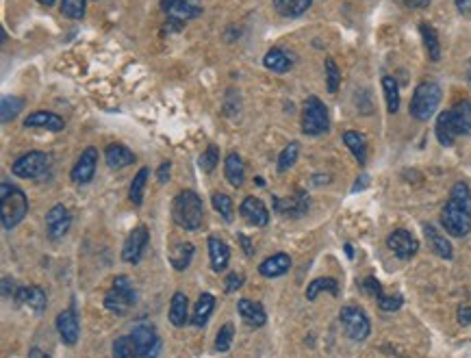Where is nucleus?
<instances>
[{
  "label": "nucleus",
  "instance_id": "3c124183",
  "mask_svg": "<svg viewBox=\"0 0 471 358\" xmlns=\"http://www.w3.org/2000/svg\"><path fill=\"white\" fill-rule=\"evenodd\" d=\"M169 169H172V163H169V161H163V163L159 165V172H157L159 183H165V181H167V178H169Z\"/></svg>",
  "mask_w": 471,
  "mask_h": 358
},
{
  "label": "nucleus",
  "instance_id": "e433bc0d",
  "mask_svg": "<svg viewBox=\"0 0 471 358\" xmlns=\"http://www.w3.org/2000/svg\"><path fill=\"white\" fill-rule=\"evenodd\" d=\"M382 89H385L389 113H398V109H400V87H398V80L393 76H385V78H382Z\"/></svg>",
  "mask_w": 471,
  "mask_h": 358
},
{
  "label": "nucleus",
  "instance_id": "f03ea898",
  "mask_svg": "<svg viewBox=\"0 0 471 358\" xmlns=\"http://www.w3.org/2000/svg\"><path fill=\"white\" fill-rule=\"evenodd\" d=\"M0 204H3V228L9 232L11 228H16L28 213V200L24 196V191L16 185H9L7 181L0 185Z\"/></svg>",
  "mask_w": 471,
  "mask_h": 358
},
{
  "label": "nucleus",
  "instance_id": "5fc2aeb1",
  "mask_svg": "<svg viewBox=\"0 0 471 358\" xmlns=\"http://www.w3.org/2000/svg\"><path fill=\"white\" fill-rule=\"evenodd\" d=\"M456 7L463 16H469L471 13V0H456Z\"/></svg>",
  "mask_w": 471,
  "mask_h": 358
},
{
  "label": "nucleus",
  "instance_id": "79ce46f5",
  "mask_svg": "<svg viewBox=\"0 0 471 358\" xmlns=\"http://www.w3.org/2000/svg\"><path fill=\"white\" fill-rule=\"evenodd\" d=\"M211 202H213V208L226 222H232V198H228L226 193H213Z\"/></svg>",
  "mask_w": 471,
  "mask_h": 358
},
{
  "label": "nucleus",
  "instance_id": "a18cd8bd",
  "mask_svg": "<svg viewBox=\"0 0 471 358\" xmlns=\"http://www.w3.org/2000/svg\"><path fill=\"white\" fill-rule=\"evenodd\" d=\"M339 83H341V72H339V68L335 64V59H326V87H328V94H337Z\"/></svg>",
  "mask_w": 471,
  "mask_h": 358
},
{
  "label": "nucleus",
  "instance_id": "cd10ccee",
  "mask_svg": "<svg viewBox=\"0 0 471 358\" xmlns=\"http://www.w3.org/2000/svg\"><path fill=\"white\" fill-rule=\"evenodd\" d=\"M419 31H422V37H424V46H426L428 59H430V61H439V59H441V44H439L436 28L432 24H428V22H422Z\"/></svg>",
  "mask_w": 471,
  "mask_h": 358
},
{
  "label": "nucleus",
  "instance_id": "864d4df0",
  "mask_svg": "<svg viewBox=\"0 0 471 358\" xmlns=\"http://www.w3.org/2000/svg\"><path fill=\"white\" fill-rule=\"evenodd\" d=\"M3 293H5V297H16V293H18V289L13 287V280H9V278H5L3 280Z\"/></svg>",
  "mask_w": 471,
  "mask_h": 358
},
{
  "label": "nucleus",
  "instance_id": "5701e85b",
  "mask_svg": "<svg viewBox=\"0 0 471 358\" xmlns=\"http://www.w3.org/2000/svg\"><path fill=\"white\" fill-rule=\"evenodd\" d=\"M209 258H211V270L213 272H224L228 267L230 250L220 237H209Z\"/></svg>",
  "mask_w": 471,
  "mask_h": 358
},
{
  "label": "nucleus",
  "instance_id": "f8f14e48",
  "mask_svg": "<svg viewBox=\"0 0 471 358\" xmlns=\"http://www.w3.org/2000/svg\"><path fill=\"white\" fill-rule=\"evenodd\" d=\"M96 165H98V150L96 148H87V150L78 157L76 165L70 172V178L78 185H87L96 174Z\"/></svg>",
  "mask_w": 471,
  "mask_h": 358
},
{
  "label": "nucleus",
  "instance_id": "6e6552de",
  "mask_svg": "<svg viewBox=\"0 0 471 358\" xmlns=\"http://www.w3.org/2000/svg\"><path fill=\"white\" fill-rule=\"evenodd\" d=\"M441 224L452 237H465L471 230V213H467L454 202H448L441 211Z\"/></svg>",
  "mask_w": 471,
  "mask_h": 358
},
{
  "label": "nucleus",
  "instance_id": "6e6d98bb",
  "mask_svg": "<svg viewBox=\"0 0 471 358\" xmlns=\"http://www.w3.org/2000/svg\"><path fill=\"white\" fill-rule=\"evenodd\" d=\"M28 358H50L46 352H42L40 347H33L31 352H28Z\"/></svg>",
  "mask_w": 471,
  "mask_h": 358
},
{
  "label": "nucleus",
  "instance_id": "473e14b6",
  "mask_svg": "<svg viewBox=\"0 0 471 358\" xmlns=\"http://www.w3.org/2000/svg\"><path fill=\"white\" fill-rule=\"evenodd\" d=\"M191 258H193V246L191 244H179V246H174V250L169 252V263H172V267L176 272L187 270Z\"/></svg>",
  "mask_w": 471,
  "mask_h": 358
},
{
  "label": "nucleus",
  "instance_id": "f704fd0d",
  "mask_svg": "<svg viewBox=\"0 0 471 358\" xmlns=\"http://www.w3.org/2000/svg\"><path fill=\"white\" fill-rule=\"evenodd\" d=\"M321 291H328V293H333V295H339V285H337V280H335V278H317V280H313V282L306 287V300H309V302L317 300V295H319Z\"/></svg>",
  "mask_w": 471,
  "mask_h": 358
},
{
  "label": "nucleus",
  "instance_id": "bb28decb",
  "mask_svg": "<svg viewBox=\"0 0 471 358\" xmlns=\"http://www.w3.org/2000/svg\"><path fill=\"white\" fill-rule=\"evenodd\" d=\"M263 64H265V68L272 70V72H276V74H285V72L291 70L293 59H291L282 48H272L268 54H265Z\"/></svg>",
  "mask_w": 471,
  "mask_h": 358
},
{
  "label": "nucleus",
  "instance_id": "2f4dec72",
  "mask_svg": "<svg viewBox=\"0 0 471 358\" xmlns=\"http://www.w3.org/2000/svg\"><path fill=\"white\" fill-rule=\"evenodd\" d=\"M311 3L313 0H274V9L285 18H298L311 7Z\"/></svg>",
  "mask_w": 471,
  "mask_h": 358
},
{
  "label": "nucleus",
  "instance_id": "4d7b16f0",
  "mask_svg": "<svg viewBox=\"0 0 471 358\" xmlns=\"http://www.w3.org/2000/svg\"><path fill=\"white\" fill-rule=\"evenodd\" d=\"M239 239H242V244H244V250H246V254H248V256H252V252H254V250H252L250 241H248L246 237H239Z\"/></svg>",
  "mask_w": 471,
  "mask_h": 358
},
{
  "label": "nucleus",
  "instance_id": "603ef678",
  "mask_svg": "<svg viewBox=\"0 0 471 358\" xmlns=\"http://www.w3.org/2000/svg\"><path fill=\"white\" fill-rule=\"evenodd\" d=\"M402 3L408 7V9H426L430 5V0H402Z\"/></svg>",
  "mask_w": 471,
  "mask_h": 358
},
{
  "label": "nucleus",
  "instance_id": "9b49d317",
  "mask_svg": "<svg viewBox=\"0 0 471 358\" xmlns=\"http://www.w3.org/2000/svg\"><path fill=\"white\" fill-rule=\"evenodd\" d=\"M387 246H389V250H391L398 258H402V261L413 258V256L417 254V250H419L417 239L410 234L408 230H404V228L393 230V232L389 234Z\"/></svg>",
  "mask_w": 471,
  "mask_h": 358
},
{
  "label": "nucleus",
  "instance_id": "58836bf2",
  "mask_svg": "<svg viewBox=\"0 0 471 358\" xmlns=\"http://www.w3.org/2000/svg\"><path fill=\"white\" fill-rule=\"evenodd\" d=\"M309 208V196L304 193V191H298V196L296 198H291V200H287V206H278V211H282V213H287V215H302L304 211Z\"/></svg>",
  "mask_w": 471,
  "mask_h": 358
},
{
  "label": "nucleus",
  "instance_id": "6ab92c4d",
  "mask_svg": "<svg viewBox=\"0 0 471 358\" xmlns=\"http://www.w3.org/2000/svg\"><path fill=\"white\" fill-rule=\"evenodd\" d=\"M289 270H291V256H289V254H282V252L268 256V258H265V261L258 265V272H261V276H265V278L285 276Z\"/></svg>",
  "mask_w": 471,
  "mask_h": 358
},
{
  "label": "nucleus",
  "instance_id": "423d86ee",
  "mask_svg": "<svg viewBox=\"0 0 471 358\" xmlns=\"http://www.w3.org/2000/svg\"><path fill=\"white\" fill-rule=\"evenodd\" d=\"M339 319H341V323H343L350 339L365 341L369 337V330H371L369 319H367V315L359 306H343L341 313H339Z\"/></svg>",
  "mask_w": 471,
  "mask_h": 358
},
{
  "label": "nucleus",
  "instance_id": "4be33fe9",
  "mask_svg": "<svg viewBox=\"0 0 471 358\" xmlns=\"http://www.w3.org/2000/svg\"><path fill=\"white\" fill-rule=\"evenodd\" d=\"M224 176L232 187H242L246 181V165L237 153H230L224 161Z\"/></svg>",
  "mask_w": 471,
  "mask_h": 358
},
{
  "label": "nucleus",
  "instance_id": "9d476101",
  "mask_svg": "<svg viewBox=\"0 0 471 358\" xmlns=\"http://www.w3.org/2000/svg\"><path fill=\"white\" fill-rule=\"evenodd\" d=\"M48 167V157L44 153H26L20 159H16V163L11 165V172L18 178H37L46 172Z\"/></svg>",
  "mask_w": 471,
  "mask_h": 358
},
{
  "label": "nucleus",
  "instance_id": "b1692460",
  "mask_svg": "<svg viewBox=\"0 0 471 358\" xmlns=\"http://www.w3.org/2000/svg\"><path fill=\"white\" fill-rule=\"evenodd\" d=\"M237 311H239V317L248 326H252V328H261L265 323V319H268V315H265V309L258 302L246 300V297L237 302Z\"/></svg>",
  "mask_w": 471,
  "mask_h": 358
},
{
  "label": "nucleus",
  "instance_id": "7c9ffc66",
  "mask_svg": "<svg viewBox=\"0 0 471 358\" xmlns=\"http://www.w3.org/2000/svg\"><path fill=\"white\" fill-rule=\"evenodd\" d=\"M215 309V297L211 293H202L196 302V311H193V326H204L209 321L211 313Z\"/></svg>",
  "mask_w": 471,
  "mask_h": 358
},
{
  "label": "nucleus",
  "instance_id": "f3484780",
  "mask_svg": "<svg viewBox=\"0 0 471 358\" xmlns=\"http://www.w3.org/2000/svg\"><path fill=\"white\" fill-rule=\"evenodd\" d=\"M13 300H16L20 306H24V309H28V311H35V313H42V311L46 309V293H44L40 287H35V285H31V287H20Z\"/></svg>",
  "mask_w": 471,
  "mask_h": 358
},
{
  "label": "nucleus",
  "instance_id": "37998d69",
  "mask_svg": "<svg viewBox=\"0 0 471 358\" xmlns=\"http://www.w3.org/2000/svg\"><path fill=\"white\" fill-rule=\"evenodd\" d=\"M22 107H24L22 98H18V96H5V98H3V122L7 124V122H11V119H16V115L22 111Z\"/></svg>",
  "mask_w": 471,
  "mask_h": 358
},
{
  "label": "nucleus",
  "instance_id": "dca6fc26",
  "mask_svg": "<svg viewBox=\"0 0 471 358\" xmlns=\"http://www.w3.org/2000/svg\"><path fill=\"white\" fill-rule=\"evenodd\" d=\"M56 333H59V337H61V341L66 345H74L78 341L81 326H78L74 309H66L64 313H59V317H56Z\"/></svg>",
  "mask_w": 471,
  "mask_h": 358
},
{
  "label": "nucleus",
  "instance_id": "2eb2a0df",
  "mask_svg": "<svg viewBox=\"0 0 471 358\" xmlns=\"http://www.w3.org/2000/svg\"><path fill=\"white\" fill-rule=\"evenodd\" d=\"M239 213H242V217H244L248 224H252V226H268V222H270L268 206H265V204H263L258 198H254V196H248V198L242 202Z\"/></svg>",
  "mask_w": 471,
  "mask_h": 358
},
{
  "label": "nucleus",
  "instance_id": "412c9836",
  "mask_svg": "<svg viewBox=\"0 0 471 358\" xmlns=\"http://www.w3.org/2000/svg\"><path fill=\"white\" fill-rule=\"evenodd\" d=\"M450 119L456 135H471V100H460L450 109Z\"/></svg>",
  "mask_w": 471,
  "mask_h": 358
},
{
  "label": "nucleus",
  "instance_id": "a211bd4d",
  "mask_svg": "<svg viewBox=\"0 0 471 358\" xmlns=\"http://www.w3.org/2000/svg\"><path fill=\"white\" fill-rule=\"evenodd\" d=\"M24 126L26 129H46V131H64L66 122L64 117H59L56 113H50V111H33L31 115H26L24 119Z\"/></svg>",
  "mask_w": 471,
  "mask_h": 358
},
{
  "label": "nucleus",
  "instance_id": "c85d7f7f",
  "mask_svg": "<svg viewBox=\"0 0 471 358\" xmlns=\"http://www.w3.org/2000/svg\"><path fill=\"white\" fill-rule=\"evenodd\" d=\"M434 133H436V139L441 141V145H452L456 141V131L452 126V119H450V111H443L439 117H436V126H434Z\"/></svg>",
  "mask_w": 471,
  "mask_h": 358
},
{
  "label": "nucleus",
  "instance_id": "1a4fd4ad",
  "mask_svg": "<svg viewBox=\"0 0 471 358\" xmlns=\"http://www.w3.org/2000/svg\"><path fill=\"white\" fill-rule=\"evenodd\" d=\"M139 347V354L141 358H157L161 354V337L157 335L155 326L153 323H137L133 328V335H131Z\"/></svg>",
  "mask_w": 471,
  "mask_h": 358
},
{
  "label": "nucleus",
  "instance_id": "09e8293b",
  "mask_svg": "<svg viewBox=\"0 0 471 358\" xmlns=\"http://www.w3.org/2000/svg\"><path fill=\"white\" fill-rule=\"evenodd\" d=\"M242 285H244V276H242V274H237V272L228 274V276H226V280H224V289H226V293L237 291Z\"/></svg>",
  "mask_w": 471,
  "mask_h": 358
},
{
  "label": "nucleus",
  "instance_id": "ea45409f",
  "mask_svg": "<svg viewBox=\"0 0 471 358\" xmlns=\"http://www.w3.org/2000/svg\"><path fill=\"white\" fill-rule=\"evenodd\" d=\"M298 155H300V145L296 141L289 143L278 157V172H287L289 167H293V163L298 161Z\"/></svg>",
  "mask_w": 471,
  "mask_h": 358
},
{
  "label": "nucleus",
  "instance_id": "49530a36",
  "mask_svg": "<svg viewBox=\"0 0 471 358\" xmlns=\"http://www.w3.org/2000/svg\"><path fill=\"white\" fill-rule=\"evenodd\" d=\"M232 323H224L220 328V333L215 337V350L217 352H228L230 350V343H232Z\"/></svg>",
  "mask_w": 471,
  "mask_h": 358
},
{
  "label": "nucleus",
  "instance_id": "4c0bfd02",
  "mask_svg": "<svg viewBox=\"0 0 471 358\" xmlns=\"http://www.w3.org/2000/svg\"><path fill=\"white\" fill-rule=\"evenodd\" d=\"M450 202H454L456 206L465 208L467 213H471V189L467 183H456L450 191Z\"/></svg>",
  "mask_w": 471,
  "mask_h": 358
},
{
  "label": "nucleus",
  "instance_id": "4468645a",
  "mask_svg": "<svg viewBox=\"0 0 471 358\" xmlns=\"http://www.w3.org/2000/svg\"><path fill=\"white\" fill-rule=\"evenodd\" d=\"M72 224V215L64 204H54L46 215V230L50 239H61Z\"/></svg>",
  "mask_w": 471,
  "mask_h": 358
},
{
  "label": "nucleus",
  "instance_id": "a878e982",
  "mask_svg": "<svg viewBox=\"0 0 471 358\" xmlns=\"http://www.w3.org/2000/svg\"><path fill=\"white\" fill-rule=\"evenodd\" d=\"M187 295L185 293H174L172 295V304H169V321L176 328H183L189 321V304H187Z\"/></svg>",
  "mask_w": 471,
  "mask_h": 358
},
{
  "label": "nucleus",
  "instance_id": "aec40b11",
  "mask_svg": "<svg viewBox=\"0 0 471 358\" xmlns=\"http://www.w3.org/2000/svg\"><path fill=\"white\" fill-rule=\"evenodd\" d=\"M424 234H426V239H428L430 250H432L436 256L446 258V261H450V258L454 256V248H452V244H450V239H446V234H441L434 226L426 224V226H424Z\"/></svg>",
  "mask_w": 471,
  "mask_h": 358
},
{
  "label": "nucleus",
  "instance_id": "a19ab883",
  "mask_svg": "<svg viewBox=\"0 0 471 358\" xmlns=\"http://www.w3.org/2000/svg\"><path fill=\"white\" fill-rule=\"evenodd\" d=\"M217 163H220V148L217 145H209L198 159V165L202 172H213L217 167Z\"/></svg>",
  "mask_w": 471,
  "mask_h": 358
},
{
  "label": "nucleus",
  "instance_id": "c9c22d12",
  "mask_svg": "<svg viewBox=\"0 0 471 358\" xmlns=\"http://www.w3.org/2000/svg\"><path fill=\"white\" fill-rule=\"evenodd\" d=\"M113 358H141L133 337H120L113 343Z\"/></svg>",
  "mask_w": 471,
  "mask_h": 358
},
{
  "label": "nucleus",
  "instance_id": "de8ad7c7",
  "mask_svg": "<svg viewBox=\"0 0 471 358\" xmlns=\"http://www.w3.org/2000/svg\"><path fill=\"white\" fill-rule=\"evenodd\" d=\"M378 306H380L382 311H387V313L398 311V309L402 306V297H400V295H385V293H382V295L378 297Z\"/></svg>",
  "mask_w": 471,
  "mask_h": 358
},
{
  "label": "nucleus",
  "instance_id": "c756f323",
  "mask_svg": "<svg viewBox=\"0 0 471 358\" xmlns=\"http://www.w3.org/2000/svg\"><path fill=\"white\" fill-rule=\"evenodd\" d=\"M343 143L350 148V153L354 155V159L359 161V165H365L367 161V143H365V137L354 133V131H347L343 133Z\"/></svg>",
  "mask_w": 471,
  "mask_h": 358
},
{
  "label": "nucleus",
  "instance_id": "0eeeda50",
  "mask_svg": "<svg viewBox=\"0 0 471 358\" xmlns=\"http://www.w3.org/2000/svg\"><path fill=\"white\" fill-rule=\"evenodd\" d=\"M161 7L169 20V24L183 26L185 22L198 18L202 13V7L198 0H161Z\"/></svg>",
  "mask_w": 471,
  "mask_h": 358
},
{
  "label": "nucleus",
  "instance_id": "f257e3e1",
  "mask_svg": "<svg viewBox=\"0 0 471 358\" xmlns=\"http://www.w3.org/2000/svg\"><path fill=\"white\" fill-rule=\"evenodd\" d=\"M172 217L183 230H198L204 220V204L196 191H181L174 198Z\"/></svg>",
  "mask_w": 471,
  "mask_h": 358
},
{
  "label": "nucleus",
  "instance_id": "bf43d9fd",
  "mask_svg": "<svg viewBox=\"0 0 471 358\" xmlns=\"http://www.w3.org/2000/svg\"><path fill=\"white\" fill-rule=\"evenodd\" d=\"M467 83L471 85V59H469V64H467Z\"/></svg>",
  "mask_w": 471,
  "mask_h": 358
},
{
  "label": "nucleus",
  "instance_id": "39448f33",
  "mask_svg": "<svg viewBox=\"0 0 471 358\" xmlns=\"http://www.w3.org/2000/svg\"><path fill=\"white\" fill-rule=\"evenodd\" d=\"M330 126V117H328V109L319 98L311 96L304 102V111H302V133L304 135H321L326 133Z\"/></svg>",
  "mask_w": 471,
  "mask_h": 358
},
{
  "label": "nucleus",
  "instance_id": "ddd939ff",
  "mask_svg": "<svg viewBox=\"0 0 471 358\" xmlns=\"http://www.w3.org/2000/svg\"><path fill=\"white\" fill-rule=\"evenodd\" d=\"M148 239H150V232L145 226H137L131 230V234L126 237V244L122 248V258L126 263H139L145 246H148Z\"/></svg>",
  "mask_w": 471,
  "mask_h": 358
},
{
  "label": "nucleus",
  "instance_id": "7ed1b4c3",
  "mask_svg": "<svg viewBox=\"0 0 471 358\" xmlns=\"http://www.w3.org/2000/svg\"><path fill=\"white\" fill-rule=\"evenodd\" d=\"M441 87L432 80H426V83H419L415 87V94L410 98V115L419 122H428V119L434 115V111L439 109V102H441Z\"/></svg>",
  "mask_w": 471,
  "mask_h": 358
},
{
  "label": "nucleus",
  "instance_id": "20e7f679",
  "mask_svg": "<svg viewBox=\"0 0 471 358\" xmlns=\"http://www.w3.org/2000/svg\"><path fill=\"white\" fill-rule=\"evenodd\" d=\"M135 300H137V293H135L133 280L129 276H117L105 295V306L107 311L115 315H124L131 306H135Z\"/></svg>",
  "mask_w": 471,
  "mask_h": 358
},
{
  "label": "nucleus",
  "instance_id": "13d9d810",
  "mask_svg": "<svg viewBox=\"0 0 471 358\" xmlns=\"http://www.w3.org/2000/svg\"><path fill=\"white\" fill-rule=\"evenodd\" d=\"M37 3H40L42 7H52V5H54V0H37Z\"/></svg>",
  "mask_w": 471,
  "mask_h": 358
},
{
  "label": "nucleus",
  "instance_id": "393cba45",
  "mask_svg": "<svg viewBox=\"0 0 471 358\" xmlns=\"http://www.w3.org/2000/svg\"><path fill=\"white\" fill-rule=\"evenodd\" d=\"M105 159H107V165L111 169H120V167H126V165L135 163V155L122 143H111L107 148V153H105Z\"/></svg>",
  "mask_w": 471,
  "mask_h": 358
},
{
  "label": "nucleus",
  "instance_id": "c03bdc74",
  "mask_svg": "<svg viewBox=\"0 0 471 358\" xmlns=\"http://www.w3.org/2000/svg\"><path fill=\"white\" fill-rule=\"evenodd\" d=\"M61 13L70 20L85 18V0H61Z\"/></svg>",
  "mask_w": 471,
  "mask_h": 358
},
{
  "label": "nucleus",
  "instance_id": "72a5a7b5",
  "mask_svg": "<svg viewBox=\"0 0 471 358\" xmlns=\"http://www.w3.org/2000/svg\"><path fill=\"white\" fill-rule=\"evenodd\" d=\"M148 176H150L148 167H141L137 172V176L133 178L131 189H129V198L135 206H141V202H143V189H145V183H148Z\"/></svg>",
  "mask_w": 471,
  "mask_h": 358
},
{
  "label": "nucleus",
  "instance_id": "8fccbe9b",
  "mask_svg": "<svg viewBox=\"0 0 471 358\" xmlns=\"http://www.w3.org/2000/svg\"><path fill=\"white\" fill-rule=\"evenodd\" d=\"M458 323L460 326H469L471 323V304L458 306Z\"/></svg>",
  "mask_w": 471,
  "mask_h": 358
}]
</instances>
